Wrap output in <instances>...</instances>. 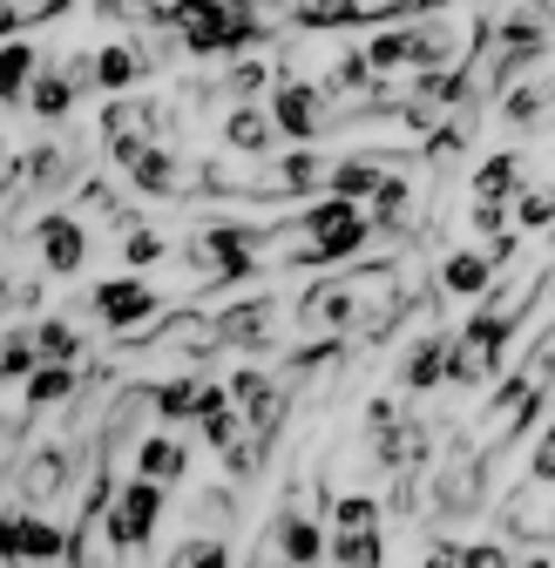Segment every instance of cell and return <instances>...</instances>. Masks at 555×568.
<instances>
[{"label": "cell", "instance_id": "cell-20", "mask_svg": "<svg viewBox=\"0 0 555 568\" xmlns=\"http://www.w3.org/2000/svg\"><path fill=\"white\" fill-rule=\"evenodd\" d=\"M271 142H278V122H271V109H231V122H224V150H238V156H271Z\"/></svg>", "mask_w": 555, "mask_h": 568}, {"label": "cell", "instance_id": "cell-42", "mask_svg": "<svg viewBox=\"0 0 555 568\" xmlns=\"http://www.w3.org/2000/svg\"><path fill=\"white\" fill-rule=\"evenodd\" d=\"M0 298H8V264H0Z\"/></svg>", "mask_w": 555, "mask_h": 568}, {"label": "cell", "instance_id": "cell-6", "mask_svg": "<svg viewBox=\"0 0 555 568\" xmlns=\"http://www.w3.org/2000/svg\"><path fill=\"white\" fill-rule=\"evenodd\" d=\"M163 508H170V487H157V480H122L115 508L102 515V528H109V548H115V555L150 548V535H157Z\"/></svg>", "mask_w": 555, "mask_h": 568}, {"label": "cell", "instance_id": "cell-37", "mask_svg": "<svg viewBox=\"0 0 555 568\" xmlns=\"http://www.w3.org/2000/svg\"><path fill=\"white\" fill-rule=\"evenodd\" d=\"M264 454H271V440H264V434H244V440L224 454V474H231V480H251V474L264 467Z\"/></svg>", "mask_w": 555, "mask_h": 568}, {"label": "cell", "instance_id": "cell-25", "mask_svg": "<svg viewBox=\"0 0 555 568\" xmlns=\"http://www.w3.org/2000/svg\"><path fill=\"white\" fill-rule=\"evenodd\" d=\"M366 68L373 75H393V68H413V28H386V34H366Z\"/></svg>", "mask_w": 555, "mask_h": 568}, {"label": "cell", "instance_id": "cell-21", "mask_svg": "<svg viewBox=\"0 0 555 568\" xmlns=\"http://www.w3.org/2000/svg\"><path fill=\"white\" fill-rule=\"evenodd\" d=\"M508 196H522V156L515 150H502L474 170V203H508Z\"/></svg>", "mask_w": 555, "mask_h": 568}, {"label": "cell", "instance_id": "cell-12", "mask_svg": "<svg viewBox=\"0 0 555 568\" xmlns=\"http://www.w3.org/2000/svg\"><path fill=\"white\" fill-rule=\"evenodd\" d=\"M271 548L285 555V568H319L325 555H332V535L312 521V515H299V508H285L271 521Z\"/></svg>", "mask_w": 555, "mask_h": 568}, {"label": "cell", "instance_id": "cell-5", "mask_svg": "<svg viewBox=\"0 0 555 568\" xmlns=\"http://www.w3.org/2000/svg\"><path fill=\"white\" fill-rule=\"evenodd\" d=\"M102 142H109V156L122 170H135L163 142V102L157 95H115L102 109Z\"/></svg>", "mask_w": 555, "mask_h": 568}, {"label": "cell", "instance_id": "cell-39", "mask_svg": "<svg viewBox=\"0 0 555 568\" xmlns=\"http://www.w3.org/2000/svg\"><path fill=\"white\" fill-rule=\"evenodd\" d=\"M461 568H515V561H508L502 541H467V548H461Z\"/></svg>", "mask_w": 555, "mask_h": 568}, {"label": "cell", "instance_id": "cell-22", "mask_svg": "<svg viewBox=\"0 0 555 568\" xmlns=\"http://www.w3.org/2000/svg\"><path fill=\"white\" fill-rule=\"evenodd\" d=\"M150 406H157V419L163 426H176V419H196V406H203V379H163V386H150Z\"/></svg>", "mask_w": 555, "mask_h": 568}, {"label": "cell", "instance_id": "cell-16", "mask_svg": "<svg viewBox=\"0 0 555 568\" xmlns=\"http://www.w3.org/2000/svg\"><path fill=\"white\" fill-rule=\"evenodd\" d=\"M447 345H454V338H413V345L400 352V386H406V393L447 386Z\"/></svg>", "mask_w": 555, "mask_h": 568}, {"label": "cell", "instance_id": "cell-40", "mask_svg": "<svg viewBox=\"0 0 555 568\" xmlns=\"http://www.w3.org/2000/svg\"><path fill=\"white\" fill-rule=\"evenodd\" d=\"M502 217H508V203H474V231L488 237V244H495V237H508V231H502Z\"/></svg>", "mask_w": 555, "mask_h": 568}, {"label": "cell", "instance_id": "cell-26", "mask_svg": "<svg viewBox=\"0 0 555 568\" xmlns=\"http://www.w3.org/2000/svg\"><path fill=\"white\" fill-rule=\"evenodd\" d=\"M502 373V359H488V352H474L467 338L447 345V386H488Z\"/></svg>", "mask_w": 555, "mask_h": 568}, {"label": "cell", "instance_id": "cell-18", "mask_svg": "<svg viewBox=\"0 0 555 568\" xmlns=\"http://www.w3.org/2000/svg\"><path fill=\"white\" fill-rule=\"evenodd\" d=\"M89 61H95V89H102L109 102H115V95H129V89H135V75H143V54H135L129 41H102Z\"/></svg>", "mask_w": 555, "mask_h": 568}, {"label": "cell", "instance_id": "cell-35", "mask_svg": "<svg viewBox=\"0 0 555 568\" xmlns=\"http://www.w3.org/2000/svg\"><path fill=\"white\" fill-rule=\"evenodd\" d=\"M163 251H170V244H163L157 231H129V237H122V264H129V277H135V271H150V264H163Z\"/></svg>", "mask_w": 555, "mask_h": 568}, {"label": "cell", "instance_id": "cell-15", "mask_svg": "<svg viewBox=\"0 0 555 568\" xmlns=\"http://www.w3.org/2000/svg\"><path fill=\"white\" fill-rule=\"evenodd\" d=\"M211 318H218V345H271V325H278L271 298H244V305H224Z\"/></svg>", "mask_w": 555, "mask_h": 568}, {"label": "cell", "instance_id": "cell-32", "mask_svg": "<svg viewBox=\"0 0 555 568\" xmlns=\"http://www.w3.org/2000/svg\"><path fill=\"white\" fill-rule=\"evenodd\" d=\"M41 373V352H34V332H14L0 345V379H34Z\"/></svg>", "mask_w": 555, "mask_h": 568}, {"label": "cell", "instance_id": "cell-38", "mask_svg": "<svg viewBox=\"0 0 555 568\" xmlns=\"http://www.w3.org/2000/svg\"><path fill=\"white\" fill-rule=\"evenodd\" d=\"M224 89H231L238 102H251V95H264V89H278V82H271V68H264V61H238L231 75H224Z\"/></svg>", "mask_w": 555, "mask_h": 568}, {"label": "cell", "instance_id": "cell-17", "mask_svg": "<svg viewBox=\"0 0 555 568\" xmlns=\"http://www.w3.org/2000/svg\"><path fill=\"white\" fill-rule=\"evenodd\" d=\"M495 264H488V251H454L447 264H441V292L447 298H481V292H495Z\"/></svg>", "mask_w": 555, "mask_h": 568}, {"label": "cell", "instance_id": "cell-23", "mask_svg": "<svg viewBox=\"0 0 555 568\" xmlns=\"http://www.w3.org/2000/svg\"><path fill=\"white\" fill-rule=\"evenodd\" d=\"M34 352H41V366H75L82 359V332L68 318H41L34 325Z\"/></svg>", "mask_w": 555, "mask_h": 568}, {"label": "cell", "instance_id": "cell-46", "mask_svg": "<svg viewBox=\"0 0 555 568\" xmlns=\"http://www.w3.org/2000/svg\"><path fill=\"white\" fill-rule=\"evenodd\" d=\"M0 34H8V21H0Z\"/></svg>", "mask_w": 555, "mask_h": 568}, {"label": "cell", "instance_id": "cell-31", "mask_svg": "<svg viewBox=\"0 0 555 568\" xmlns=\"http://www.w3.org/2000/svg\"><path fill=\"white\" fill-rule=\"evenodd\" d=\"M515 224H522V231H555V183L515 196Z\"/></svg>", "mask_w": 555, "mask_h": 568}, {"label": "cell", "instance_id": "cell-1", "mask_svg": "<svg viewBox=\"0 0 555 568\" xmlns=\"http://www.w3.org/2000/svg\"><path fill=\"white\" fill-rule=\"evenodd\" d=\"M400 305H413V298H400V284H393V271H380V264H360V271H332L325 284H312L305 292V325L312 332H325V338H353V332H386L393 318H400Z\"/></svg>", "mask_w": 555, "mask_h": 568}, {"label": "cell", "instance_id": "cell-3", "mask_svg": "<svg viewBox=\"0 0 555 568\" xmlns=\"http://www.w3.org/2000/svg\"><path fill=\"white\" fill-rule=\"evenodd\" d=\"M292 237H299V251H292L299 264H353L373 237V210H360L353 196H319L292 224Z\"/></svg>", "mask_w": 555, "mask_h": 568}, {"label": "cell", "instance_id": "cell-29", "mask_svg": "<svg viewBox=\"0 0 555 568\" xmlns=\"http://www.w3.org/2000/svg\"><path fill=\"white\" fill-rule=\"evenodd\" d=\"M332 561L339 568H386V535H332Z\"/></svg>", "mask_w": 555, "mask_h": 568}, {"label": "cell", "instance_id": "cell-7", "mask_svg": "<svg viewBox=\"0 0 555 568\" xmlns=\"http://www.w3.org/2000/svg\"><path fill=\"white\" fill-rule=\"evenodd\" d=\"M89 312H95L109 332H143V325L163 312V298L150 292L143 277H102L95 292H89Z\"/></svg>", "mask_w": 555, "mask_h": 568}, {"label": "cell", "instance_id": "cell-27", "mask_svg": "<svg viewBox=\"0 0 555 568\" xmlns=\"http://www.w3.org/2000/svg\"><path fill=\"white\" fill-rule=\"evenodd\" d=\"M163 568H238V561H231L224 535H190V541H176L163 555Z\"/></svg>", "mask_w": 555, "mask_h": 568}, {"label": "cell", "instance_id": "cell-4", "mask_svg": "<svg viewBox=\"0 0 555 568\" xmlns=\"http://www.w3.org/2000/svg\"><path fill=\"white\" fill-rule=\"evenodd\" d=\"M75 548V528H61L34 508H0V561L8 568H61Z\"/></svg>", "mask_w": 555, "mask_h": 568}, {"label": "cell", "instance_id": "cell-43", "mask_svg": "<svg viewBox=\"0 0 555 568\" xmlns=\"http://www.w3.org/2000/svg\"><path fill=\"white\" fill-rule=\"evenodd\" d=\"M244 568H271V555H258V561H244Z\"/></svg>", "mask_w": 555, "mask_h": 568}, {"label": "cell", "instance_id": "cell-28", "mask_svg": "<svg viewBox=\"0 0 555 568\" xmlns=\"http://www.w3.org/2000/svg\"><path fill=\"white\" fill-rule=\"evenodd\" d=\"M75 399V366H41L28 379V413H48V406H68Z\"/></svg>", "mask_w": 555, "mask_h": 568}, {"label": "cell", "instance_id": "cell-41", "mask_svg": "<svg viewBox=\"0 0 555 568\" xmlns=\"http://www.w3.org/2000/svg\"><path fill=\"white\" fill-rule=\"evenodd\" d=\"M421 568H461V541H427Z\"/></svg>", "mask_w": 555, "mask_h": 568}, {"label": "cell", "instance_id": "cell-8", "mask_svg": "<svg viewBox=\"0 0 555 568\" xmlns=\"http://www.w3.org/2000/svg\"><path fill=\"white\" fill-rule=\"evenodd\" d=\"M271 122H278V135H285V142H312L325 129V89L285 75V82L271 89Z\"/></svg>", "mask_w": 555, "mask_h": 568}, {"label": "cell", "instance_id": "cell-44", "mask_svg": "<svg viewBox=\"0 0 555 568\" xmlns=\"http://www.w3.org/2000/svg\"><path fill=\"white\" fill-rule=\"evenodd\" d=\"M0 447H8V426H0Z\"/></svg>", "mask_w": 555, "mask_h": 568}, {"label": "cell", "instance_id": "cell-45", "mask_svg": "<svg viewBox=\"0 0 555 568\" xmlns=\"http://www.w3.org/2000/svg\"><path fill=\"white\" fill-rule=\"evenodd\" d=\"M109 568H129V561H109Z\"/></svg>", "mask_w": 555, "mask_h": 568}, {"label": "cell", "instance_id": "cell-13", "mask_svg": "<svg viewBox=\"0 0 555 568\" xmlns=\"http://www.w3.org/2000/svg\"><path fill=\"white\" fill-rule=\"evenodd\" d=\"M502 521H508L515 541H548V535H555V487L522 480L508 501H502Z\"/></svg>", "mask_w": 555, "mask_h": 568}, {"label": "cell", "instance_id": "cell-2", "mask_svg": "<svg viewBox=\"0 0 555 568\" xmlns=\"http://www.w3.org/2000/svg\"><path fill=\"white\" fill-rule=\"evenodd\" d=\"M157 14L190 54H238L271 34L251 0H157Z\"/></svg>", "mask_w": 555, "mask_h": 568}, {"label": "cell", "instance_id": "cell-36", "mask_svg": "<svg viewBox=\"0 0 555 568\" xmlns=\"http://www.w3.org/2000/svg\"><path fill=\"white\" fill-rule=\"evenodd\" d=\"M548 102H555V89H548V82H522V89L502 102V115H508V122H535Z\"/></svg>", "mask_w": 555, "mask_h": 568}, {"label": "cell", "instance_id": "cell-10", "mask_svg": "<svg viewBox=\"0 0 555 568\" xmlns=\"http://www.w3.org/2000/svg\"><path fill=\"white\" fill-rule=\"evenodd\" d=\"M68 480H75V454L68 447H34L28 460H21V474H14V487H21V508H48V501H61L68 494Z\"/></svg>", "mask_w": 555, "mask_h": 568}, {"label": "cell", "instance_id": "cell-11", "mask_svg": "<svg viewBox=\"0 0 555 568\" xmlns=\"http://www.w3.org/2000/svg\"><path fill=\"white\" fill-rule=\"evenodd\" d=\"M231 399H238L244 426H251V434H264V440L285 426V386H271V373H258V366H244L231 379Z\"/></svg>", "mask_w": 555, "mask_h": 568}, {"label": "cell", "instance_id": "cell-34", "mask_svg": "<svg viewBox=\"0 0 555 568\" xmlns=\"http://www.w3.org/2000/svg\"><path fill=\"white\" fill-rule=\"evenodd\" d=\"M61 8H68V0H0V21H8V34H21L34 21H54Z\"/></svg>", "mask_w": 555, "mask_h": 568}, {"label": "cell", "instance_id": "cell-30", "mask_svg": "<svg viewBox=\"0 0 555 568\" xmlns=\"http://www.w3.org/2000/svg\"><path fill=\"white\" fill-rule=\"evenodd\" d=\"M28 109H34L41 122H61L68 109H75V82H68V75H41L34 95H28Z\"/></svg>", "mask_w": 555, "mask_h": 568}, {"label": "cell", "instance_id": "cell-19", "mask_svg": "<svg viewBox=\"0 0 555 568\" xmlns=\"http://www.w3.org/2000/svg\"><path fill=\"white\" fill-rule=\"evenodd\" d=\"M41 82V54L34 41H0V102H28Z\"/></svg>", "mask_w": 555, "mask_h": 568}, {"label": "cell", "instance_id": "cell-24", "mask_svg": "<svg viewBox=\"0 0 555 568\" xmlns=\"http://www.w3.org/2000/svg\"><path fill=\"white\" fill-rule=\"evenodd\" d=\"M380 521H386L380 494H339L332 501V535H373Z\"/></svg>", "mask_w": 555, "mask_h": 568}, {"label": "cell", "instance_id": "cell-33", "mask_svg": "<svg viewBox=\"0 0 555 568\" xmlns=\"http://www.w3.org/2000/svg\"><path fill=\"white\" fill-rule=\"evenodd\" d=\"M508 332H515V325H502V318H495V312H474V318H467V332H461V338H467V345H474V352H488V359H502V345H508Z\"/></svg>", "mask_w": 555, "mask_h": 568}, {"label": "cell", "instance_id": "cell-9", "mask_svg": "<svg viewBox=\"0 0 555 568\" xmlns=\"http://www.w3.org/2000/svg\"><path fill=\"white\" fill-rule=\"evenodd\" d=\"M34 257H41V271H54V277H75V271L89 264V231L68 217V210H48V217L34 224Z\"/></svg>", "mask_w": 555, "mask_h": 568}, {"label": "cell", "instance_id": "cell-14", "mask_svg": "<svg viewBox=\"0 0 555 568\" xmlns=\"http://www.w3.org/2000/svg\"><path fill=\"white\" fill-rule=\"evenodd\" d=\"M190 474V447L176 434H143L135 440V480H157V487H176Z\"/></svg>", "mask_w": 555, "mask_h": 568}]
</instances>
